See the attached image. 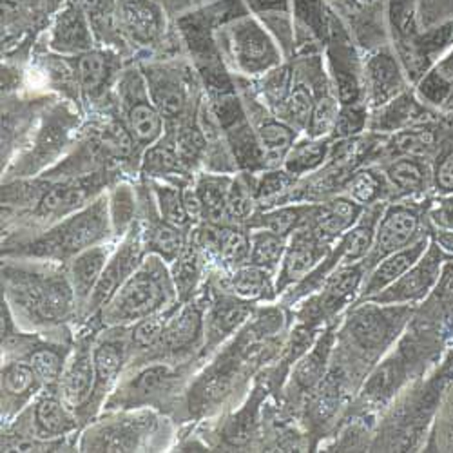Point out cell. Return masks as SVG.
<instances>
[{"label":"cell","instance_id":"cell-1","mask_svg":"<svg viewBox=\"0 0 453 453\" xmlns=\"http://www.w3.org/2000/svg\"><path fill=\"white\" fill-rule=\"evenodd\" d=\"M3 301L27 332L74 339L77 296L65 265L26 257H3Z\"/></svg>","mask_w":453,"mask_h":453},{"label":"cell","instance_id":"cell-2","mask_svg":"<svg viewBox=\"0 0 453 453\" xmlns=\"http://www.w3.org/2000/svg\"><path fill=\"white\" fill-rule=\"evenodd\" d=\"M115 240L107 191L84 209L29 236L3 240V257H26L65 265L69 259L104 242Z\"/></svg>","mask_w":453,"mask_h":453},{"label":"cell","instance_id":"cell-3","mask_svg":"<svg viewBox=\"0 0 453 453\" xmlns=\"http://www.w3.org/2000/svg\"><path fill=\"white\" fill-rule=\"evenodd\" d=\"M203 365L202 359H191L183 363L147 361L129 366L102 411L153 408L174 413L188 381Z\"/></svg>","mask_w":453,"mask_h":453},{"label":"cell","instance_id":"cell-4","mask_svg":"<svg viewBox=\"0 0 453 453\" xmlns=\"http://www.w3.org/2000/svg\"><path fill=\"white\" fill-rule=\"evenodd\" d=\"M178 301L169 263L157 254H147L142 265L124 283L115 297L98 312L96 318L89 319L82 326L96 330L109 326H131L143 318L173 309Z\"/></svg>","mask_w":453,"mask_h":453},{"label":"cell","instance_id":"cell-5","mask_svg":"<svg viewBox=\"0 0 453 453\" xmlns=\"http://www.w3.org/2000/svg\"><path fill=\"white\" fill-rule=\"evenodd\" d=\"M169 426L153 408L102 411L81 432L79 451H158L165 448L162 432Z\"/></svg>","mask_w":453,"mask_h":453},{"label":"cell","instance_id":"cell-6","mask_svg":"<svg viewBox=\"0 0 453 453\" xmlns=\"http://www.w3.org/2000/svg\"><path fill=\"white\" fill-rule=\"evenodd\" d=\"M147 89L165 120V129L198 120L205 96L195 64L187 60L140 62Z\"/></svg>","mask_w":453,"mask_h":453},{"label":"cell","instance_id":"cell-7","mask_svg":"<svg viewBox=\"0 0 453 453\" xmlns=\"http://www.w3.org/2000/svg\"><path fill=\"white\" fill-rule=\"evenodd\" d=\"M214 41L223 64L236 77L261 79L281 65V50L271 33L249 15L219 26L214 31Z\"/></svg>","mask_w":453,"mask_h":453},{"label":"cell","instance_id":"cell-8","mask_svg":"<svg viewBox=\"0 0 453 453\" xmlns=\"http://www.w3.org/2000/svg\"><path fill=\"white\" fill-rule=\"evenodd\" d=\"M77 129L79 112L71 111L65 104L53 105L42 117L41 126L31 133L29 142L6 167L4 181L36 178L50 171L60 162L58 158L64 155Z\"/></svg>","mask_w":453,"mask_h":453},{"label":"cell","instance_id":"cell-9","mask_svg":"<svg viewBox=\"0 0 453 453\" xmlns=\"http://www.w3.org/2000/svg\"><path fill=\"white\" fill-rule=\"evenodd\" d=\"M82 425L79 415L62 399L58 390H44L17 418L3 425V442L31 439L44 442H79Z\"/></svg>","mask_w":453,"mask_h":453},{"label":"cell","instance_id":"cell-10","mask_svg":"<svg viewBox=\"0 0 453 453\" xmlns=\"http://www.w3.org/2000/svg\"><path fill=\"white\" fill-rule=\"evenodd\" d=\"M205 307L207 287H203V290L195 299L187 301V303H181L180 301V305L169 318V323L165 326L164 337L158 347L155 350H150L147 356L131 361L127 368L147 361L183 363L191 359H202L205 342Z\"/></svg>","mask_w":453,"mask_h":453},{"label":"cell","instance_id":"cell-11","mask_svg":"<svg viewBox=\"0 0 453 453\" xmlns=\"http://www.w3.org/2000/svg\"><path fill=\"white\" fill-rule=\"evenodd\" d=\"M115 104L143 157L149 147L164 138L165 120L150 98L138 64L124 67L115 86Z\"/></svg>","mask_w":453,"mask_h":453},{"label":"cell","instance_id":"cell-12","mask_svg":"<svg viewBox=\"0 0 453 453\" xmlns=\"http://www.w3.org/2000/svg\"><path fill=\"white\" fill-rule=\"evenodd\" d=\"M356 305L345 321L342 335L363 356L380 357L397 335L406 309L403 305H380L373 301H361Z\"/></svg>","mask_w":453,"mask_h":453},{"label":"cell","instance_id":"cell-13","mask_svg":"<svg viewBox=\"0 0 453 453\" xmlns=\"http://www.w3.org/2000/svg\"><path fill=\"white\" fill-rule=\"evenodd\" d=\"M131 359L129 326H109L96 334L93 345L95 390L88 411V425L104 410L105 401L122 380Z\"/></svg>","mask_w":453,"mask_h":453},{"label":"cell","instance_id":"cell-14","mask_svg":"<svg viewBox=\"0 0 453 453\" xmlns=\"http://www.w3.org/2000/svg\"><path fill=\"white\" fill-rule=\"evenodd\" d=\"M74 89L84 104L105 107L124 71L122 57L111 48H93L77 57H67Z\"/></svg>","mask_w":453,"mask_h":453},{"label":"cell","instance_id":"cell-15","mask_svg":"<svg viewBox=\"0 0 453 453\" xmlns=\"http://www.w3.org/2000/svg\"><path fill=\"white\" fill-rule=\"evenodd\" d=\"M98 330L79 328L74 332V343L67 357L58 392L62 399L79 415V421L88 426V411L95 390V363L93 345Z\"/></svg>","mask_w":453,"mask_h":453},{"label":"cell","instance_id":"cell-16","mask_svg":"<svg viewBox=\"0 0 453 453\" xmlns=\"http://www.w3.org/2000/svg\"><path fill=\"white\" fill-rule=\"evenodd\" d=\"M147 250L142 242V233L138 226V219L134 223L133 229L117 243L115 250H112L107 265L89 297V303L84 311L82 321L79 328L88 323L89 319L96 318L98 312L109 303V301L115 297V294L124 287V283L134 274V271L142 265V261L145 259ZM77 328V330H79Z\"/></svg>","mask_w":453,"mask_h":453},{"label":"cell","instance_id":"cell-17","mask_svg":"<svg viewBox=\"0 0 453 453\" xmlns=\"http://www.w3.org/2000/svg\"><path fill=\"white\" fill-rule=\"evenodd\" d=\"M207 307H205V342L202 359L207 363L233 335H236L243 325L254 316L256 303L242 299L231 292L216 288L209 280Z\"/></svg>","mask_w":453,"mask_h":453},{"label":"cell","instance_id":"cell-18","mask_svg":"<svg viewBox=\"0 0 453 453\" xmlns=\"http://www.w3.org/2000/svg\"><path fill=\"white\" fill-rule=\"evenodd\" d=\"M332 243L321 238L312 226L301 225L288 238L285 256L276 274L278 296L303 281L319 263L328 256Z\"/></svg>","mask_w":453,"mask_h":453},{"label":"cell","instance_id":"cell-19","mask_svg":"<svg viewBox=\"0 0 453 453\" xmlns=\"http://www.w3.org/2000/svg\"><path fill=\"white\" fill-rule=\"evenodd\" d=\"M421 218L419 212L413 207L394 203L385 207L380 223L375 226V236L372 249L363 261L365 271L370 273L377 263L385 259L387 256L411 245L419 234Z\"/></svg>","mask_w":453,"mask_h":453},{"label":"cell","instance_id":"cell-20","mask_svg":"<svg viewBox=\"0 0 453 453\" xmlns=\"http://www.w3.org/2000/svg\"><path fill=\"white\" fill-rule=\"evenodd\" d=\"M115 27L140 50L155 48L165 33V17L157 0H117Z\"/></svg>","mask_w":453,"mask_h":453},{"label":"cell","instance_id":"cell-21","mask_svg":"<svg viewBox=\"0 0 453 453\" xmlns=\"http://www.w3.org/2000/svg\"><path fill=\"white\" fill-rule=\"evenodd\" d=\"M442 261V250L435 243H432L423 257L406 274H403L397 281H394L380 294H375L365 301H373V303L380 305H408L415 303V301H421L437 285L441 278Z\"/></svg>","mask_w":453,"mask_h":453},{"label":"cell","instance_id":"cell-22","mask_svg":"<svg viewBox=\"0 0 453 453\" xmlns=\"http://www.w3.org/2000/svg\"><path fill=\"white\" fill-rule=\"evenodd\" d=\"M366 276L363 263L342 267L332 273L325 283L318 288V294L307 301L303 307V319L307 321H321L334 318L350 301H354L356 294L359 296V288Z\"/></svg>","mask_w":453,"mask_h":453},{"label":"cell","instance_id":"cell-23","mask_svg":"<svg viewBox=\"0 0 453 453\" xmlns=\"http://www.w3.org/2000/svg\"><path fill=\"white\" fill-rule=\"evenodd\" d=\"M0 377H3L0 418H3V425H8L46 388L33 366L24 359H3Z\"/></svg>","mask_w":453,"mask_h":453},{"label":"cell","instance_id":"cell-24","mask_svg":"<svg viewBox=\"0 0 453 453\" xmlns=\"http://www.w3.org/2000/svg\"><path fill=\"white\" fill-rule=\"evenodd\" d=\"M48 48L62 57H77L96 48L95 31L84 8L69 3L55 17L48 33Z\"/></svg>","mask_w":453,"mask_h":453},{"label":"cell","instance_id":"cell-25","mask_svg":"<svg viewBox=\"0 0 453 453\" xmlns=\"http://www.w3.org/2000/svg\"><path fill=\"white\" fill-rule=\"evenodd\" d=\"M117 240L104 242L95 247L86 249L84 252L77 254L73 259L65 263V273L71 281V287L77 296V305H79V325L82 321L84 311L89 303V297L107 265V261L117 247ZM77 325V328H79Z\"/></svg>","mask_w":453,"mask_h":453},{"label":"cell","instance_id":"cell-26","mask_svg":"<svg viewBox=\"0 0 453 453\" xmlns=\"http://www.w3.org/2000/svg\"><path fill=\"white\" fill-rule=\"evenodd\" d=\"M209 281L216 288L231 292L242 299L252 301V303H259V301H274L278 297L276 274L261 267L250 265V263L231 273L211 271Z\"/></svg>","mask_w":453,"mask_h":453},{"label":"cell","instance_id":"cell-27","mask_svg":"<svg viewBox=\"0 0 453 453\" xmlns=\"http://www.w3.org/2000/svg\"><path fill=\"white\" fill-rule=\"evenodd\" d=\"M428 245H430L428 238L423 236L419 240H415L411 245L387 256L385 259L377 263L370 273H366L363 280V285L357 296V303L375 294H380L381 290L390 287L394 281H397L403 274H406L415 263L423 257V254L428 250Z\"/></svg>","mask_w":453,"mask_h":453},{"label":"cell","instance_id":"cell-28","mask_svg":"<svg viewBox=\"0 0 453 453\" xmlns=\"http://www.w3.org/2000/svg\"><path fill=\"white\" fill-rule=\"evenodd\" d=\"M365 84L368 98L375 109L403 95L404 77L397 58L387 50L373 53L365 64Z\"/></svg>","mask_w":453,"mask_h":453},{"label":"cell","instance_id":"cell-29","mask_svg":"<svg viewBox=\"0 0 453 453\" xmlns=\"http://www.w3.org/2000/svg\"><path fill=\"white\" fill-rule=\"evenodd\" d=\"M261 397H263V392L256 388L243 406H240L236 411L226 413L223 421L216 423L214 426L216 437L209 441L211 451L216 448H225V451L245 448L252 442L256 435V426H257V411H259Z\"/></svg>","mask_w":453,"mask_h":453},{"label":"cell","instance_id":"cell-30","mask_svg":"<svg viewBox=\"0 0 453 453\" xmlns=\"http://www.w3.org/2000/svg\"><path fill=\"white\" fill-rule=\"evenodd\" d=\"M363 211L365 207L357 205L349 196H337L325 203H314L305 225L312 226L321 238L334 243L352 229Z\"/></svg>","mask_w":453,"mask_h":453},{"label":"cell","instance_id":"cell-31","mask_svg":"<svg viewBox=\"0 0 453 453\" xmlns=\"http://www.w3.org/2000/svg\"><path fill=\"white\" fill-rule=\"evenodd\" d=\"M169 269L178 292V299L181 303L195 299L203 290L212 271L207 257L191 238L187 240L178 257L173 263H169Z\"/></svg>","mask_w":453,"mask_h":453},{"label":"cell","instance_id":"cell-32","mask_svg":"<svg viewBox=\"0 0 453 453\" xmlns=\"http://www.w3.org/2000/svg\"><path fill=\"white\" fill-rule=\"evenodd\" d=\"M330 42V64H332V77L335 86V96L339 105H352L361 102L363 86L359 81L357 62L352 48L339 39L332 31Z\"/></svg>","mask_w":453,"mask_h":453},{"label":"cell","instance_id":"cell-33","mask_svg":"<svg viewBox=\"0 0 453 453\" xmlns=\"http://www.w3.org/2000/svg\"><path fill=\"white\" fill-rule=\"evenodd\" d=\"M234 174H218L202 171L195 176V187L203 207V221L226 225V200Z\"/></svg>","mask_w":453,"mask_h":453},{"label":"cell","instance_id":"cell-34","mask_svg":"<svg viewBox=\"0 0 453 453\" xmlns=\"http://www.w3.org/2000/svg\"><path fill=\"white\" fill-rule=\"evenodd\" d=\"M334 342H335L334 330H326L318 339L312 350L297 361L292 372V381L299 392H312L321 383V380L326 375Z\"/></svg>","mask_w":453,"mask_h":453},{"label":"cell","instance_id":"cell-35","mask_svg":"<svg viewBox=\"0 0 453 453\" xmlns=\"http://www.w3.org/2000/svg\"><path fill=\"white\" fill-rule=\"evenodd\" d=\"M312 207L314 203H285L267 211H256L247 226L249 229H267L280 236L290 238L294 231H297L301 225H305Z\"/></svg>","mask_w":453,"mask_h":453},{"label":"cell","instance_id":"cell-36","mask_svg":"<svg viewBox=\"0 0 453 453\" xmlns=\"http://www.w3.org/2000/svg\"><path fill=\"white\" fill-rule=\"evenodd\" d=\"M107 196L112 234H115L117 242H120L138 219V188L129 181H117L111 185Z\"/></svg>","mask_w":453,"mask_h":453},{"label":"cell","instance_id":"cell-37","mask_svg":"<svg viewBox=\"0 0 453 453\" xmlns=\"http://www.w3.org/2000/svg\"><path fill=\"white\" fill-rule=\"evenodd\" d=\"M250 259V229L245 225H221L218 265L214 271L231 273Z\"/></svg>","mask_w":453,"mask_h":453},{"label":"cell","instance_id":"cell-38","mask_svg":"<svg viewBox=\"0 0 453 453\" xmlns=\"http://www.w3.org/2000/svg\"><path fill=\"white\" fill-rule=\"evenodd\" d=\"M328 150L330 142L326 138L307 136L303 140H296L283 162V169L297 178L305 176L312 171H318L325 164L328 158Z\"/></svg>","mask_w":453,"mask_h":453},{"label":"cell","instance_id":"cell-39","mask_svg":"<svg viewBox=\"0 0 453 453\" xmlns=\"http://www.w3.org/2000/svg\"><path fill=\"white\" fill-rule=\"evenodd\" d=\"M180 305L178 303L165 311V312H160V314H153L149 318H143L136 323H133L129 326V342H131V361H136L143 356H147L150 350H155L158 347V343L162 342L164 337V332H165V326L169 323V318L173 316V312L176 311V307Z\"/></svg>","mask_w":453,"mask_h":453},{"label":"cell","instance_id":"cell-40","mask_svg":"<svg viewBox=\"0 0 453 453\" xmlns=\"http://www.w3.org/2000/svg\"><path fill=\"white\" fill-rule=\"evenodd\" d=\"M423 115V109L415 98L408 93L399 95L387 105L377 109V115L372 120L373 131H383V133H395L403 131L406 126L418 120Z\"/></svg>","mask_w":453,"mask_h":453},{"label":"cell","instance_id":"cell-41","mask_svg":"<svg viewBox=\"0 0 453 453\" xmlns=\"http://www.w3.org/2000/svg\"><path fill=\"white\" fill-rule=\"evenodd\" d=\"M288 238L267 229H250V265L278 274Z\"/></svg>","mask_w":453,"mask_h":453},{"label":"cell","instance_id":"cell-42","mask_svg":"<svg viewBox=\"0 0 453 453\" xmlns=\"http://www.w3.org/2000/svg\"><path fill=\"white\" fill-rule=\"evenodd\" d=\"M147 181L150 185V191H153L160 216L165 221L173 223L174 226H180L183 231H191L193 221L185 211L183 196H181L183 185H176L164 180H147Z\"/></svg>","mask_w":453,"mask_h":453},{"label":"cell","instance_id":"cell-43","mask_svg":"<svg viewBox=\"0 0 453 453\" xmlns=\"http://www.w3.org/2000/svg\"><path fill=\"white\" fill-rule=\"evenodd\" d=\"M385 176L395 193L408 196L423 191L426 187L428 173L419 158L399 157L397 160L387 165Z\"/></svg>","mask_w":453,"mask_h":453},{"label":"cell","instance_id":"cell-44","mask_svg":"<svg viewBox=\"0 0 453 453\" xmlns=\"http://www.w3.org/2000/svg\"><path fill=\"white\" fill-rule=\"evenodd\" d=\"M257 207L252 174H234L233 185L229 191V200H226V225H245L254 216Z\"/></svg>","mask_w":453,"mask_h":453},{"label":"cell","instance_id":"cell-45","mask_svg":"<svg viewBox=\"0 0 453 453\" xmlns=\"http://www.w3.org/2000/svg\"><path fill=\"white\" fill-rule=\"evenodd\" d=\"M388 187L390 183L385 174H380L373 169H363L350 178L347 185V196L361 207H370L381 203L388 193Z\"/></svg>","mask_w":453,"mask_h":453},{"label":"cell","instance_id":"cell-46","mask_svg":"<svg viewBox=\"0 0 453 453\" xmlns=\"http://www.w3.org/2000/svg\"><path fill=\"white\" fill-rule=\"evenodd\" d=\"M403 377H404L403 361L399 357L387 359L385 363H381L375 368V372L366 381L365 390H363L365 399L370 403H375V404L388 399L395 392L399 383L403 381Z\"/></svg>","mask_w":453,"mask_h":453},{"label":"cell","instance_id":"cell-47","mask_svg":"<svg viewBox=\"0 0 453 453\" xmlns=\"http://www.w3.org/2000/svg\"><path fill=\"white\" fill-rule=\"evenodd\" d=\"M297 181V176L290 174L287 169H267L261 171L257 178L252 174V187H254V196L257 205H263L265 202L274 200H285V195L294 193V185Z\"/></svg>","mask_w":453,"mask_h":453},{"label":"cell","instance_id":"cell-48","mask_svg":"<svg viewBox=\"0 0 453 453\" xmlns=\"http://www.w3.org/2000/svg\"><path fill=\"white\" fill-rule=\"evenodd\" d=\"M294 12L299 24L318 36L321 42L330 39L332 26L323 0H294Z\"/></svg>","mask_w":453,"mask_h":453},{"label":"cell","instance_id":"cell-49","mask_svg":"<svg viewBox=\"0 0 453 453\" xmlns=\"http://www.w3.org/2000/svg\"><path fill=\"white\" fill-rule=\"evenodd\" d=\"M435 147V136L428 129H403L397 131L390 142V149L394 155L399 157H426Z\"/></svg>","mask_w":453,"mask_h":453},{"label":"cell","instance_id":"cell-50","mask_svg":"<svg viewBox=\"0 0 453 453\" xmlns=\"http://www.w3.org/2000/svg\"><path fill=\"white\" fill-rule=\"evenodd\" d=\"M368 122L366 109L361 104L342 105L337 112V120L332 131V138L335 140H347L359 134Z\"/></svg>","mask_w":453,"mask_h":453},{"label":"cell","instance_id":"cell-51","mask_svg":"<svg viewBox=\"0 0 453 453\" xmlns=\"http://www.w3.org/2000/svg\"><path fill=\"white\" fill-rule=\"evenodd\" d=\"M451 91V84H448L446 81H442L435 71L426 73L421 84H419V93L425 100L432 102V104H441L448 98Z\"/></svg>","mask_w":453,"mask_h":453},{"label":"cell","instance_id":"cell-52","mask_svg":"<svg viewBox=\"0 0 453 453\" xmlns=\"http://www.w3.org/2000/svg\"><path fill=\"white\" fill-rule=\"evenodd\" d=\"M434 180H435L437 191L444 195L453 193V147L448 149L446 153H442V157L437 160Z\"/></svg>","mask_w":453,"mask_h":453},{"label":"cell","instance_id":"cell-53","mask_svg":"<svg viewBox=\"0 0 453 453\" xmlns=\"http://www.w3.org/2000/svg\"><path fill=\"white\" fill-rule=\"evenodd\" d=\"M243 3L247 10L257 15L259 19L274 13H288L290 10L288 0H243Z\"/></svg>","mask_w":453,"mask_h":453},{"label":"cell","instance_id":"cell-54","mask_svg":"<svg viewBox=\"0 0 453 453\" xmlns=\"http://www.w3.org/2000/svg\"><path fill=\"white\" fill-rule=\"evenodd\" d=\"M435 296L448 311H453V265L446 267V271L439 278Z\"/></svg>","mask_w":453,"mask_h":453},{"label":"cell","instance_id":"cell-55","mask_svg":"<svg viewBox=\"0 0 453 453\" xmlns=\"http://www.w3.org/2000/svg\"><path fill=\"white\" fill-rule=\"evenodd\" d=\"M437 243L448 252L453 254V233H437Z\"/></svg>","mask_w":453,"mask_h":453}]
</instances>
